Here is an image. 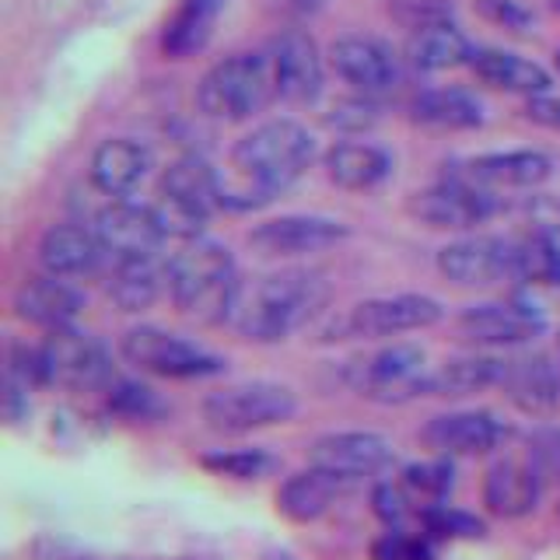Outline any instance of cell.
I'll return each mask as SVG.
<instances>
[{
    "label": "cell",
    "mask_w": 560,
    "mask_h": 560,
    "mask_svg": "<svg viewBox=\"0 0 560 560\" xmlns=\"http://www.w3.org/2000/svg\"><path fill=\"white\" fill-rule=\"evenodd\" d=\"M329 302V280L315 270H280L242 288L235 329L253 343H280L308 326Z\"/></svg>",
    "instance_id": "cell-1"
},
{
    "label": "cell",
    "mask_w": 560,
    "mask_h": 560,
    "mask_svg": "<svg viewBox=\"0 0 560 560\" xmlns=\"http://www.w3.org/2000/svg\"><path fill=\"white\" fill-rule=\"evenodd\" d=\"M238 270L228 245L214 238H189L168 259V298L186 319L218 326L235 319L238 308Z\"/></svg>",
    "instance_id": "cell-2"
},
{
    "label": "cell",
    "mask_w": 560,
    "mask_h": 560,
    "mask_svg": "<svg viewBox=\"0 0 560 560\" xmlns=\"http://www.w3.org/2000/svg\"><path fill=\"white\" fill-rule=\"evenodd\" d=\"M315 158L312 133L294 119H270L245 133L232 148V168L245 183V207L270 203L277 192H284L305 175V168Z\"/></svg>",
    "instance_id": "cell-3"
},
{
    "label": "cell",
    "mask_w": 560,
    "mask_h": 560,
    "mask_svg": "<svg viewBox=\"0 0 560 560\" xmlns=\"http://www.w3.org/2000/svg\"><path fill=\"white\" fill-rule=\"evenodd\" d=\"M273 95V63L262 52H235L210 67L197 84L200 113L221 122H242L262 113Z\"/></svg>",
    "instance_id": "cell-4"
},
{
    "label": "cell",
    "mask_w": 560,
    "mask_h": 560,
    "mask_svg": "<svg viewBox=\"0 0 560 560\" xmlns=\"http://www.w3.org/2000/svg\"><path fill=\"white\" fill-rule=\"evenodd\" d=\"M221 179L218 172L210 168L203 158L197 154H186V158H175V162L165 168L162 183H158V207L154 214L162 221L165 235L175 238H200L203 224L210 221L221 203Z\"/></svg>",
    "instance_id": "cell-5"
},
{
    "label": "cell",
    "mask_w": 560,
    "mask_h": 560,
    "mask_svg": "<svg viewBox=\"0 0 560 560\" xmlns=\"http://www.w3.org/2000/svg\"><path fill=\"white\" fill-rule=\"evenodd\" d=\"M343 382L358 396L382 402V407H402L431 393V372L424 368V350L417 343H393L375 354H361L343 364Z\"/></svg>",
    "instance_id": "cell-6"
},
{
    "label": "cell",
    "mask_w": 560,
    "mask_h": 560,
    "mask_svg": "<svg viewBox=\"0 0 560 560\" xmlns=\"http://www.w3.org/2000/svg\"><path fill=\"white\" fill-rule=\"evenodd\" d=\"M200 410L210 431L249 434V431L288 424L298 413V396L280 382L253 378V382H235V385H224L218 393H210Z\"/></svg>",
    "instance_id": "cell-7"
},
{
    "label": "cell",
    "mask_w": 560,
    "mask_h": 560,
    "mask_svg": "<svg viewBox=\"0 0 560 560\" xmlns=\"http://www.w3.org/2000/svg\"><path fill=\"white\" fill-rule=\"evenodd\" d=\"M119 354L127 364H133L137 372H148L158 378H214L221 375L228 361L214 350H207L203 343H192L179 332H168L162 326H133L122 332L119 340Z\"/></svg>",
    "instance_id": "cell-8"
},
{
    "label": "cell",
    "mask_w": 560,
    "mask_h": 560,
    "mask_svg": "<svg viewBox=\"0 0 560 560\" xmlns=\"http://www.w3.org/2000/svg\"><path fill=\"white\" fill-rule=\"evenodd\" d=\"M39 347L49 385H60V389L70 393H102L116 378L109 347L92 337V332H84L81 326L52 329Z\"/></svg>",
    "instance_id": "cell-9"
},
{
    "label": "cell",
    "mask_w": 560,
    "mask_h": 560,
    "mask_svg": "<svg viewBox=\"0 0 560 560\" xmlns=\"http://www.w3.org/2000/svg\"><path fill=\"white\" fill-rule=\"evenodd\" d=\"M442 302L431 294H385L368 298L354 305L337 323L340 332L361 340H382V337H402V332H420L442 323Z\"/></svg>",
    "instance_id": "cell-10"
},
{
    "label": "cell",
    "mask_w": 560,
    "mask_h": 560,
    "mask_svg": "<svg viewBox=\"0 0 560 560\" xmlns=\"http://www.w3.org/2000/svg\"><path fill=\"white\" fill-rule=\"evenodd\" d=\"M308 463L361 483L396 466V445L375 431H329L312 442Z\"/></svg>",
    "instance_id": "cell-11"
},
{
    "label": "cell",
    "mask_w": 560,
    "mask_h": 560,
    "mask_svg": "<svg viewBox=\"0 0 560 560\" xmlns=\"http://www.w3.org/2000/svg\"><path fill=\"white\" fill-rule=\"evenodd\" d=\"M508 438H512V428L494 410L438 413L420 431V442L434 448L438 455H448V459L452 455H487L501 448Z\"/></svg>",
    "instance_id": "cell-12"
},
{
    "label": "cell",
    "mask_w": 560,
    "mask_h": 560,
    "mask_svg": "<svg viewBox=\"0 0 560 560\" xmlns=\"http://www.w3.org/2000/svg\"><path fill=\"white\" fill-rule=\"evenodd\" d=\"M410 214L420 218L431 228H448V232H466V228H477L487 218L498 214V200L490 197V189L469 186L463 179H452L445 175L442 183L417 192L410 200Z\"/></svg>",
    "instance_id": "cell-13"
},
{
    "label": "cell",
    "mask_w": 560,
    "mask_h": 560,
    "mask_svg": "<svg viewBox=\"0 0 560 560\" xmlns=\"http://www.w3.org/2000/svg\"><path fill=\"white\" fill-rule=\"evenodd\" d=\"M515 253L518 242L494 238V235H472L463 242H452L438 253V270L463 288H487L498 280L515 277Z\"/></svg>",
    "instance_id": "cell-14"
},
{
    "label": "cell",
    "mask_w": 560,
    "mask_h": 560,
    "mask_svg": "<svg viewBox=\"0 0 560 560\" xmlns=\"http://www.w3.org/2000/svg\"><path fill=\"white\" fill-rule=\"evenodd\" d=\"M459 337L472 347H522L542 337L547 319L522 302H483L459 315Z\"/></svg>",
    "instance_id": "cell-15"
},
{
    "label": "cell",
    "mask_w": 560,
    "mask_h": 560,
    "mask_svg": "<svg viewBox=\"0 0 560 560\" xmlns=\"http://www.w3.org/2000/svg\"><path fill=\"white\" fill-rule=\"evenodd\" d=\"M347 224L319 214H288L262 221L249 232V245L259 256H312L326 253L347 238Z\"/></svg>",
    "instance_id": "cell-16"
},
{
    "label": "cell",
    "mask_w": 560,
    "mask_h": 560,
    "mask_svg": "<svg viewBox=\"0 0 560 560\" xmlns=\"http://www.w3.org/2000/svg\"><path fill=\"white\" fill-rule=\"evenodd\" d=\"M95 235L102 238L105 253L113 259H133V256H158L165 242V228L158 221L154 207L113 200L109 207L98 210Z\"/></svg>",
    "instance_id": "cell-17"
},
{
    "label": "cell",
    "mask_w": 560,
    "mask_h": 560,
    "mask_svg": "<svg viewBox=\"0 0 560 560\" xmlns=\"http://www.w3.org/2000/svg\"><path fill=\"white\" fill-rule=\"evenodd\" d=\"M332 70L361 95H382L399 84V60L389 43L375 35H343L329 49Z\"/></svg>",
    "instance_id": "cell-18"
},
{
    "label": "cell",
    "mask_w": 560,
    "mask_h": 560,
    "mask_svg": "<svg viewBox=\"0 0 560 560\" xmlns=\"http://www.w3.org/2000/svg\"><path fill=\"white\" fill-rule=\"evenodd\" d=\"M501 389L525 417H553L560 407V368L542 350H525L504 361Z\"/></svg>",
    "instance_id": "cell-19"
},
{
    "label": "cell",
    "mask_w": 560,
    "mask_h": 560,
    "mask_svg": "<svg viewBox=\"0 0 560 560\" xmlns=\"http://www.w3.org/2000/svg\"><path fill=\"white\" fill-rule=\"evenodd\" d=\"M277 95L284 102L305 105L315 102L323 92V57L319 46L312 43V35L302 28H288L270 49Z\"/></svg>",
    "instance_id": "cell-20"
},
{
    "label": "cell",
    "mask_w": 560,
    "mask_h": 560,
    "mask_svg": "<svg viewBox=\"0 0 560 560\" xmlns=\"http://www.w3.org/2000/svg\"><path fill=\"white\" fill-rule=\"evenodd\" d=\"M358 480L340 477V472L323 469V466H312L302 472H291V477L280 483L277 490V512L305 525V522H319L332 504L343 501L347 494H354Z\"/></svg>",
    "instance_id": "cell-21"
},
{
    "label": "cell",
    "mask_w": 560,
    "mask_h": 560,
    "mask_svg": "<svg viewBox=\"0 0 560 560\" xmlns=\"http://www.w3.org/2000/svg\"><path fill=\"white\" fill-rule=\"evenodd\" d=\"M448 175L480 189H529L550 179L553 162L542 151H501L459 162Z\"/></svg>",
    "instance_id": "cell-22"
},
{
    "label": "cell",
    "mask_w": 560,
    "mask_h": 560,
    "mask_svg": "<svg viewBox=\"0 0 560 560\" xmlns=\"http://www.w3.org/2000/svg\"><path fill=\"white\" fill-rule=\"evenodd\" d=\"M14 312L18 319L52 332L63 326H78V315L84 312V294L74 284H67V277H28L14 294Z\"/></svg>",
    "instance_id": "cell-23"
},
{
    "label": "cell",
    "mask_w": 560,
    "mask_h": 560,
    "mask_svg": "<svg viewBox=\"0 0 560 560\" xmlns=\"http://www.w3.org/2000/svg\"><path fill=\"white\" fill-rule=\"evenodd\" d=\"M542 487L529 459H498L483 477V504L498 518H525L536 512Z\"/></svg>",
    "instance_id": "cell-24"
},
{
    "label": "cell",
    "mask_w": 560,
    "mask_h": 560,
    "mask_svg": "<svg viewBox=\"0 0 560 560\" xmlns=\"http://www.w3.org/2000/svg\"><path fill=\"white\" fill-rule=\"evenodd\" d=\"M105 256L109 253L95 228H84L78 221L52 224L39 242V259L52 277H92Z\"/></svg>",
    "instance_id": "cell-25"
},
{
    "label": "cell",
    "mask_w": 560,
    "mask_h": 560,
    "mask_svg": "<svg viewBox=\"0 0 560 560\" xmlns=\"http://www.w3.org/2000/svg\"><path fill=\"white\" fill-rule=\"evenodd\" d=\"M151 168V151L133 137H109L102 140L92 154V183L98 192L113 200L130 197V192L144 183V175Z\"/></svg>",
    "instance_id": "cell-26"
},
{
    "label": "cell",
    "mask_w": 560,
    "mask_h": 560,
    "mask_svg": "<svg viewBox=\"0 0 560 560\" xmlns=\"http://www.w3.org/2000/svg\"><path fill=\"white\" fill-rule=\"evenodd\" d=\"M469 67L483 84L501 88V92L525 95V98L550 95V84H553V78L539 63L518 57V52H504V49H477Z\"/></svg>",
    "instance_id": "cell-27"
},
{
    "label": "cell",
    "mask_w": 560,
    "mask_h": 560,
    "mask_svg": "<svg viewBox=\"0 0 560 560\" xmlns=\"http://www.w3.org/2000/svg\"><path fill=\"white\" fill-rule=\"evenodd\" d=\"M162 291H168V267H162L158 256L113 259L109 298L122 312L151 308L158 298H162Z\"/></svg>",
    "instance_id": "cell-28"
},
{
    "label": "cell",
    "mask_w": 560,
    "mask_h": 560,
    "mask_svg": "<svg viewBox=\"0 0 560 560\" xmlns=\"http://www.w3.org/2000/svg\"><path fill=\"white\" fill-rule=\"evenodd\" d=\"M326 175L340 189H375L393 175V158L375 144L343 140L326 151Z\"/></svg>",
    "instance_id": "cell-29"
},
{
    "label": "cell",
    "mask_w": 560,
    "mask_h": 560,
    "mask_svg": "<svg viewBox=\"0 0 560 560\" xmlns=\"http://www.w3.org/2000/svg\"><path fill=\"white\" fill-rule=\"evenodd\" d=\"M221 8H224V0H183L162 35L165 57H172V60L197 57V52L210 43V35H214Z\"/></svg>",
    "instance_id": "cell-30"
},
{
    "label": "cell",
    "mask_w": 560,
    "mask_h": 560,
    "mask_svg": "<svg viewBox=\"0 0 560 560\" xmlns=\"http://www.w3.org/2000/svg\"><path fill=\"white\" fill-rule=\"evenodd\" d=\"M504 378V358L494 354H466V358H452L445 361L438 372H431V393L434 396H477L501 385Z\"/></svg>",
    "instance_id": "cell-31"
},
{
    "label": "cell",
    "mask_w": 560,
    "mask_h": 560,
    "mask_svg": "<svg viewBox=\"0 0 560 560\" xmlns=\"http://www.w3.org/2000/svg\"><path fill=\"white\" fill-rule=\"evenodd\" d=\"M413 119L434 130H477L483 122V102L466 88H434L417 95Z\"/></svg>",
    "instance_id": "cell-32"
},
{
    "label": "cell",
    "mask_w": 560,
    "mask_h": 560,
    "mask_svg": "<svg viewBox=\"0 0 560 560\" xmlns=\"http://www.w3.org/2000/svg\"><path fill=\"white\" fill-rule=\"evenodd\" d=\"M472 43L466 35L455 28V22L448 25H434L424 32H413L410 35V60L420 70H452V67H463L472 60Z\"/></svg>",
    "instance_id": "cell-33"
},
{
    "label": "cell",
    "mask_w": 560,
    "mask_h": 560,
    "mask_svg": "<svg viewBox=\"0 0 560 560\" xmlns=\"http://www.w3.org/2000/svg\"><path fill=\"white\" fill-rule=\"evenodd\" d=\"M200 466L228 480H262L280 469V459L267 448H214L200 455Z\"/></svg>",
    "instance_id": "cell-34"
},
{
    "label": "cell",
    "mask_w": 560,
    "mask_h": 560,
    "mask_svg": "<svg viewBox=\"0 0 560 560\" xmlns=\"http://www.w3.org/2000/svg\"><path fill=\"white\" fill-rule=\"evenodd\" d=\"M420 522L431 539H483L487 536V525L483 518L463 512V508H452L445 501H434L420 512Z\"/></svg>",
    "instance_id": "cell-35"
},
{
    "label": "cell",
    "mask_w": 560,
    "mask_h": 560,
    "mask_svg": "<svg viewBox=\"0 0 560 560\" xmlns=\"http://www.w3.org/2000/svg\"><path fill=\"white\" fill-rule=\"evenodd\" d=\"M402 483H407V490H417V494H424L431 501H445L455 483V466L448 455L428 463H410L402 469Z\"/></svg>",
    "instance_id": "cell-36"
},
{
    "label": "cell",
    "mask_w": 560,
    "mask_h": 560,
    "mask_svg": "<svg viewBox=\"0 0 560 560\" xmlns=\"http://www.w3.org/2000/svg\"><path fill=\"white\" fill-rule=\"evenodd\" d=\"M389 14L402 28L424 32L434 25H448L455 14V4L452 0H389Z\"/></svg>",
    "instance_id": "cell-37"
},
{
    "label": "cell",
    "mask_w": 560,
    "mask_h": 560,
    "mask_svg": "<svg viewBox=\"0 0 560 560\" xmlns=\"http://www.w3.org/2000/svg\"><path fill=\"white\" fill-rule=\"evenodd\" d=\"M109 410L127 420H151L165 413V402L154 396V389L140 382H119L109 389Z\"/></svg>",
    "instance_id": "cell-38"
},
{
    "label": "cell",
    "mask_w": 560,
    "mask_h": 560,
    "mask_svg": "<svg viewBox=\"0 0 560 560\" xmlns=\"http://www.w3.org/2000/svg\"><path fill=\"white\" fill-rule=\"evenodd\" d=\"M525 445H529L525 459L533 463L542 483H560V428H550V424L533 428L529 438H525Z\"/></svg>",
    "instance_id": "cell-39"
},
{
    "label": "cell",
    "mask_w": 560,
    "mask_h": 560,
    "mask_svg": "<svg viewBox=\"0 0 560 560\" xmlns=\"http://www.w3.org/2000/svg\"><path fill=\"white\" fill-rule=\"evenodd\" d=\"M372 560H438V553L431 547V536L389 529L372 542Z\"/></svg>",
    "instance_id": "cell-40"
},
{
    "label": "cell",
    "mask_w": 560,
    "mask_h": 560,
    "mask_svg": "<svg viewBox=\"0 0 560 560\" xmlns=\"http://www.w3.org/2000/svg\"><path fill=\"white\" fill-rule=\"evenodd\" d=\"M372 512L382 525L389 529H399L402 522L410 518V494H407V483H393V480H382L372 487Z\"/></svg>",
    "instance_id": "cell-41"
},
{
    "label": "cell",
    "mask_w": 560,
    "mask_h": 560,
    "mask_svg": "<svg viewBox=\"0 0 560 560\" xmlns=\"http://www.w3.org/2000/svg\"><path fill=\"white\" fill-rule=\"evenodd\" d=\"M326 122H329V127L343 130V133L372 130L375 122H378V105L372 102V95H361V98H340V102L329 109Z\"/></svg>",
    "instance_id": "cell-42"
},
{
    "label": "cell",
    "mask_w": 560,
    "mask_h": 560,
    "mask_svg": "<svg viewBox=\"0 0 560 560\" xmlns=\"http://www.w3.org/2000/svg\"><path fill=\"white\" fill-rule=\"evenodd\" d=\"M477 11L487 18V22H494L501 28H512V32H529L533 28V11L522 8L518 0H472Z\"/></svg>",
    "instance_id": "cell-43"
},
{
    "label": "cell",
    "mask_w": 560,
    "mask_h": 560,
    "mask_svg": "<svg viewBox=\"0 0 560 560\" xmlns=\"http://www.w3.org/2000/svg\"><path fill=\"white\" fill-rule=\"evenodd\" d=\"M525 116H529L536 127L560 130V98L557 95H533L525 102Z\"/></svg>",
    "instance_id": "cell-44"
},
{
    "label": "cell",
    "mask_w": 560,
    "mask_h": 560,
    "mask_svg": "<svg viewBox=\"0 0 560 560\" xmlns=\"http://www.w3.org/2000/svg\"><path fill=\"white\" fill-rule=\"evenodd\" d=\"M35 560H92L88 550H81L78 542L60 539V536H46L35 542Z\"/></svg>",
    "instance_id": "cell-45"
},
{
    "label": "cell",
    "mask_w": 560,
    "mask_h": 560,
    "mask_svg": "<svg viewBox=\"0 0 560 560\" xmlns=\"http://www.w3.org/2000/svg\"><path fill=\"white\" fill-rule=\"evenodd\" d=\"M326 4H329V0H291V8L302 11V14H315V11H323Z\"/></svg>",
    "instance_id": "cell-46"
},
{
    "label": "cell",
    "mask_w": 560,
    "mask_h": 560,
    "mask_svg": "<svg viewBox=\"0 0 560 560\" xmlns=\"http://www.w3.org/2000/svg\"><path fill=\"white\" fill-rule=\"evenodd\" d=\"M262 560H294L288 550H267V553H262Z\"/></svg>",
    "instance_id": "cell-47"
},
{
    "label": "cell",
    "mask_w": 560,
    "mask_h": 560,
    "mask_svg": "<svg viewBox=\"0 0 560 560\" xmlns=\"http://www.w3.org/2000/svg\"><path fill=\"white\" fill-rule=\"evenodd\" d=\"M553 11H557V14H560V0H553Z\"/></svg>",
    "instance_id": "cell-48"
},
{
    "label": "cell",
    "mask_w": 560,
    "mask_h": 560,
    "mask_svg": "<svg viewBox=\"0 0 560 560\" xmlns=\"http://www.w3.org/2000/svg\"><path fill=\"white\" fill-rule=\"evenodd\" d=\"M557 67H560V49H557Z\"/></svg>",
    "instance_id": "cell-49"
}]
</instances>
